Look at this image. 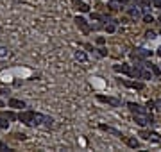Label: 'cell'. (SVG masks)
Listing matches in <instances>:
<instances>
[{
	"mask_svg": "<svg viewBox=\"0 0 161 152\" xmlns=\"http://www.w3.org/2000/svg\"><path fill=\"white\" fill-rule=\"evenodd\" d=\"M9 116L6 115V113H2V115H0V129H7L9 127Z\"/></svg>",
	"mask_w": 161,
	"mask_h": 152,
	"instance_id": "11",
	"label": "cell"
},
{
	"mask_svg": "<svg viewBox=\"0 0 161 152\" xmlns=\"http://www.w3.org/2000/svg\"><path fill=\"white\" fill-rule=\"evenodd\" d=\"M122 6H124V4H122L120 0H111V2H109V7L113 9V11H118Z\"/></svg>",
	"mask_w": 161,
	"mask_h": 152,
	"instance_id": "17",
	"label": "cell"
},
{
	"mask_svg": "<svg viewBox=\"0 0 161 152\" xmlns=\"http://www.w3.org/2000/svg\"><path fill=\"white\" fill-rule=\"evenodd\" d=\"M127 15L131 16L132 20H138V18H141V11L138 7H127Z\"/></svg>",
	"mask_w": 161,
	"mask_h": 152,
	"instance_id": "4",
	"label": "cell"
},
{
	"mask_svg": "<svg viewBox=\"0 0 161 152\" xmlns=\"http://www.w3.org/2000/svg\"><path fill=\"white\" fill-rule=\"evenodd\" d=\"M147 108L152 109V108H154V102H152V100H149V102H147Z\"/></svg>",
	"mask_w": 161,
	"mask_h": 152,
	"instance_id": "31",
	"label": "cell"
},
{
	"mask_svg": "<svg viewBox=\"0 0 161 152\" xmlns=\"http://www.w3.org/2000/svg\"><path fill=\"white\" fill-rule=\"evenodd\" d=\"M140 136L143 138V140H149V136H150V132H145V131H141V132H140Z\"/></svg>",
	"mask_w": 161,
	"mask_h": 152,
	"instance_id": "25",
	"label": "cell"
},
{
	"mask_svg": "<svg viewBox=\"0 0 161 152\" xmlns=\"http://www.w3.org/2000/svg\"><path fill=\"white\" fill-rule=\"evenodd\" d=\"M120 2H122V4H129V2H131V0H120Z\"/></svg>",
	"mask_w": 161,
	"mask_h": 152,
	"instance_id": "32",
	"label": "cell"
},
{
	"mask_svg": "<svg viewBox=\"0 0 161 152\" xmlns=\"http://www.w3.org/2000/svg\"><path fill=\"white\" fill-rule=\"evenodd\" d=\"M143 22H145V23H150V22H154V18L150 15H147V16H143Z\"/></svg>",
	"mask_w": 161,
	"mask_h": 152,
	"instance_id": "23",
	"label": "cell"
},
{
	"mask_svg": "<svg viewBox=\"0 0 161 152\" xmlns=\"http://www.w3.org/2000/svg\"><path fill=\"white\" fill-rule=\"evenodd\" d=\"M134 122L138 123L140 127H145L147 123L154 122V118H152V115H149V113H134Z\"/></svg>",
	"mask_w": 161,
	"mask_h": 152,
	"instance_id": "1",
	"label": "cell"
},
{
	"mask_svg": "<svg viewBox=\"0 0 161 152\" xmlns=\"http://www.w3.org/2000/svg\"><path fill=\"white\" fill-rule=\"evenodd\" d=\"M100 129L106 131V132H109V134H113V136H118V138H124V134L120 132V131L113 129V127H109V125H100Z\"/></svg>",
	"mask_w": 161,
	"mask_h": 152,
	"instance_id": "5",
	"label": "cell"
},
{
	"mask_svg": "<svg viewBox=\"0 0 161 152\" xmlns=\"http://www.w3.org/2000/svg\"><path fill=\"white\" fill-rule=\"evenodd\" d=\"M20 122H23L25 125H32V120H34V111H23L20 113Z\"/></svg>",
	"mask_w": 161,
	"mask_h": 152,
	"instance_id": "2",
	"label": "cell"
},
{
	"mask_svg": "<svg viewBox=\"0 0 161 152\" xmlns=\"http://www.w3.org/2000/svg\"><path fill=\"white\" fill-rule=\"evenodd\" d=\"M149 140H152V141H156V143H158V141H159V134H158V132H150Z\"/></svg>",
	"mask_w": 161,
	"mask_h": 152,
	"instance_id": "22",
	"label": "cell"
},
{
	"mask_svg": "<svg viewBox=\"0 0 161 152\" xmlns=\"http://www.w3.org/2000/svg\"><path fill=\"white\" fill-rule=\"evenodd\" d=\"M145 38H147V39H154V38H156V34H154L152 30H149V32L145 34Z\"/></svg>",
	"mask_w": 161,
	"mask_h": 152,
	"instance_id": "24",
	"label": "cell"
},
{
	"mask_svg": "<svg viewBox=\"0 0 161 152\" xmlns=\"http://www.w3.org/2000/svg\"><path fill=\"white\" fill-rule=\"evenodd\" d=\"M125 140V143L129 145L131 149H140V141L136 140V138H124Z\"/></svg>",
	"mask_w": 161,
	"mask_h": 152,
	"instance_id": "10",
	"label": "cell"
},
{
	"mask_svg": "<svg viewBox=\"0 0 161 152\" xmlns=\"http://www.w3.org/2000/svg\"><path fill=\"white\" fill-rule=\"evenodd\" d=\"M154 108L158 109V111H161V99H159L158 102H154Z\"/></svg>",
	"mask_w": 161,
	"mask_h": 152,
	"instance_id": "28",
	"label": "cell"
},
{
	"mask_svg": "<svg viewBox=\"0 0 161 152\" xmlns=\"http://www.w3.org/2000/svg\"><path fill=\"white\" fill-rule=\"evenodd\" d=\"M75 22H77V25H79V27L84 30V32H90V27H88V23H86V20H84V18L77 16V18H75Z\"/></svg>",
	"mask_w": 161,
	"mask_h": 152,
	"instance_id": "8",
	"label": "cell"
},
{
	"mask_svg": "<svg viewBox=\"0 0 161 152\" xmlns=\"http://www.w3.org/2000/svg\"><path fill=\"white\" fill-rule=\"evenodd\" d=\"M45 122V116L43 115H38V113H34V120H32V125H43Z\"/></svg>",
	"mask_w": 161,
	"mask_h": 152,
	"instance_id": "14",
	"label": "cell"
},
{
	"mask_svg": "<svg viewBox=\"0 0 161 152\" xmlns=\"http://www.w3.org/2000/svg\"><path fill=\"white\" fill-rule=\"evenodd\" d=\"M9 108H15V109H22V108H25V102L18 100V99H11V100H9Z\"/></svg>",
	"mask_w": 161,
	"mask_h": 152,
	"instance_id": "7",
	"label": "cell"
},
{
	"mask_svg": "<svg viewBox=\"0 0 161 152\" xmlns=\"http://www.w3.org/2000/svg\"><path fill=\"white\" fill-rule=\"evenodd\" d=\"M73 4H75V6H77V9H79V11H82V13H88V11H90V7L84 4V2H80V0H73Z\"/></svg>",
	"mask_w": 161,
	"mask_h": 152,
	"instance_id": "13",
	"label": "cell"
},
{
	"mask_svg": "<svg viewBox=\"0 0 161 152\" xmlns=\"http://www.w3.org/2000/svg\"><path fill=\"white\" fill-rule=\"evenodd\" d=\"M124 84L129 86V88H134V90H143V84H141V82H129V81H124Z\"/></svg>",
	"mask_w": 161,
	"mask_h": 152,
	"instance_id": "16",
	"label": "cell"
},
{
	"mask_svg": "<svg viewBox=\"0 0 161 152\" xmlns=\"http://www.w3.org/2000/svg\"><path fill=\"white\" fill-rule=\"evenodd\" d=\"M115 72H122V73H127V75H131L132 73V68L129 65H115Z\"/></svg>",
	"mask_w": 161,
	"mask_h": 152,
	"instance_id": "6",
	"label": "cell"
},
{
	"mask_svg": "<svg viewBox=\"0 0 161 152\" xmlns=\"http://www.w3.org/2000/svg\"><path fill=\"white\" fill-rule=\"evenodd\" d=\"M134 54H138L140 58H150V56H152V52L150 50H147V48H136V52H134Z\"/></svg>",
	"mask_w": 161,
	"mask_h": 152,
	"instance_id": "12",
	"label": "cell"
},
{
	"mask_svg": "<svg viewBox=\"0 0 161 152\" xmlns=\"http://www.w3.org/2000/svg\"><path fill=\"white\" fill-rule=\"evenodd\" d=\"M75 59L80 61V63H86V61H88V56H86L82 50H77V52H75Z\"/></svg>",
	"mask_w": 161,
	"mask_h": 152,
	"instance_id": "15",
	"label": "cell"
},
{
	"mask_svg": "<svg viewBox=\"0 0 161 152\" xmlns=\"http://www.w3.org/2000/svg\"><path fill=\"white\" fill-rule=\"evenodd\" d=\"M52 123H54V120H52L50 116H45V122H43L45 127H52Z\"/></svg>",
	"mask_w": 161,
	"mask_h": 152,
	"instance_id": "21",
	"label": "cell"
},
{
	"mask_svg": "<svg viewBox=\"0 0 161 152\" xmlns=\"http://www.w3.org/2000/svg\"><path fill=\"white\" fill-rule=\"evenodd\" d=\"M158 54H159V56H161V47H159V48H158Z\"/></svg>",
	"mask_w": 161,
	"mask_h": 152,
	"instance_id": "33",
	"label": "cell"
},
{
	"mask_svg": "<svg viewBox=\"0 0 161 152\" xmlns=\"http://www.w3.org/2000/svg\"><path fill=\"white\" fill-rule=\"evenodd\" d=\"M4 56H7V48H4V47H0V58H4Z\"/></svg>",
	"mask_w": 161,
	"mask_h": 152,
	"instance_id": "26",
	"label": "cell"
},
{
	"mask_svg": "<svg viewBox=\"0 0 161 152\" xmlns=\"http://www.w3.org/2000/svg\"><path fill=\"white\" fill-rule=\"evenodd\" d=\"M127 108L131 109L132 113H147L145 109L141 108V106H138V104H134V102H129V104H127Z\"/></svg>",
	"mask_w": 161,
	"mask_h": 152,
	"instance_id": "9",
	"label": "cell"
},
{
	"mask_svg": "<svg viewBox=\"0 0 161 152\" xmlns=\"http://www.w3.org/2000/svg\"><path fill=\"white\" fill-rule=\"evenodd\" d=\"M106 30H108V32H115V30H117V22L108 23V25H106Z\"/></svg>",
	"mask_w": 161,
	"mask_h": 152,
	"instance_id": "19",
	"label": "cell"
},
{
	"mask_svg": "<svg viewBox=\"0 0 161 152\" xmlns=\"http://www.w3.org/2000/svg\"><path fill=\"white\" fill-rule=\"evenodd\" d=\"M140 4L143 6V9H145V11H149V9H150V0H140Z\"/></svg>",
	"mask_w": 161,
	"mask_h": 152,
	"instance_id": "20",
	"label": "cell"
},
{
	"mask_svg": "<svg viewBox=\"0 0 161 152\" xmlns=\"http://www.w3.org/2000/svg\"><path fill=\"white\" fill-rule=\"evenodd\" d=\"M159 23H161V16H159Z\"/></svg>",
	"mask_w": 161,
	"mask_h": 152,
	"instance_id": "34",
	"label": "cell"
},
{
	"mask_svg": "<svg viewBox=\"0 0 161 152\" xmlns=\"http://www.w3.org/2000/svg\"><path fill=\"white\" fill-rule=\"evenodd\" d=\"M99 54H100V56H106L108 52H106V48H99Z\"/></svg>",
	"mask_w": 161,
	"mask_h": 152,
	"instance_id": "30",
	"label": "cell"
},
{
	"mask_svg": "<svg viewBox=\"0 0 161 152\" xmlns=\"http://www.w3.org/2000/svg\"><path fill=\"white\" fill-rule=\"evenodd\" d=\"M4 150H9V149H7V145L4 143V141H0V152H4Z\"/></svg>",
	"mask_w": 161,
	"mask_h": 152,
	"instance_id": "27",
	"label": "cell"
},
{
	"mask_svg": "<svg viewBox=\"0 0 161 152\" xmlns=\"http://www.w3.org/2000/svg\"><path fill=\"white\" fill-rule=\"evenodd\" d=\"M145 66H147V68H150V72H152L154 75H159V73H161V70L156 65H152V63H145Z\"/></svg>",
	"mask_w": 161,
	"mask_h": 152,
	"instance_id": "18",
	"label": "cell"
},
{
	"mask_svg": "<svg viewBox=\"0 0 161 152\" xmlns=\"http://www.w3.org/2000/svg\"><path fill=\"white\" fill-rule=\"evenodd\" d=\"M154 7H161V0H152Z\"/></svg>",
	"mask_w": 161,
	"mask_h": 152,
	"instance_id": "29",
	"label": "cell"
},
{
	"mask_svg": "<svg viewBox=\"0 0 161 152\" xmlns=\"http://www.w3.org/2000/svg\"><path fill=\"white\" fill-rule=\"evenodd\" d=\"M97 99L100 102H106V104H111V106H115V108H118L120 106V100H117V99H111V97H104V95H97Z\"/></svg>",
	"mask_w": 161,
	"mask_h": 152,
	"instance_id": "3",
	"label": "cell"
}]
</instances>
